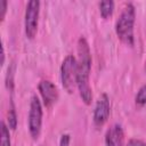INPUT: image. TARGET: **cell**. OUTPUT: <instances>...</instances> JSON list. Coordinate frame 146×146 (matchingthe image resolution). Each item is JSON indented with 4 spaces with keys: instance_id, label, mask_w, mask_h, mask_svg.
<instances>
[{
    "instance_id": "5",
    "label": "cell",
    "mask_w": 146,
    "mask_h": 146,
    "mask_svg": "<svg viewBox=\"0 0 146 146\" xmlns=\"http://www.w3.org/2000/svg\"><path fill=\"white\" fill-rule=\"evenodd\" d=\"M39 13H40V2L38 0L29 1L25 10V34L29 39H33L38 31L39 23Z\"/></svg>"
},
{
    "instance_id": "13",
    "label": "cell",
    "mask_w": 146,
    "mask_h": 146,
    "mask_svg": "<svg viewBox=\"0 0 146 146\" xmlns=\"http://www.w3.org/2000/svg\"><path fill=\"white\" fill-rule=\"evenodd\" d=\"M127 146H146V143L139 139H130L127 144Z\"/></svg>"
},
{
    "instance_id": "16",
    "label": "cell",
    "mask_w": 146,
    "mask_h": 146,
    "mask_svg": "<svg viewBox=\"0 0 146 146\" xmlns=\"http://www.w3.org/2000/svg\"><path fill=\"white\" fill-rule=\"evenodd\" d=\"M145 70H146V65H145Z\"/></svg>"
},
{
    "instance_id": "15",
    "label": "cell",
    "mask_w": 146,
    "mask_h": 146,
    "mask_svg": "<svg viewBox=\"0 0 146 146\" xmlns=\"http://www.w3.org/2000/svg\"><path fill=\"white\" fill-rule=\"evenodd\" d=\"M68 144H70V136L63 135L59 140V146H68Z\"/></svg>"
},
{
    "instance_id": "9",
    "label": "cell",
    "mask_w": 146,
    "mask_h": 146,
    "mask_svg": "<svg viewBox=\"0 0 146 146\" xmlns=\"http://www.w3.org/2000/svg\"><path fill=\"white\" fill-rule=\"evenodd\" d=\"M114 9V2L111 0H105L99 3V11L103 18H108Z\"/></svg>"
},
{
    "instance_id": "6",
    "label": "cell",
    "mask_w": 146,
    "mask_h": 146,
    "mask_svg": "<svg viewBox=\"0 0 146 146\" xmlns=\"http://www.w3.org/2000/svg\"><path fill=\"white\" fill-rule=\"evenodd\" d=\"M110 98L106 94L100 95L94 110V123L96 127H103L110 116Z\"/></svg>"
},
{
    "instance_id": "14",
    "label": "cell",
    "mask_w": 146,
    "mask_h": 146,
    "mask_svg": "<svg viewBox=\"0 0 146 146\" xmlns=\"http://www.w3.org/2000/svg\"><path fill=\"white\" fill-rule=\"evenodd\" d=\"M0 9H1V21H3L5 18V15H6V11H7V1L6 0H1L0 1Z\"/></svg>"
},
{
    "instance_id": "1",
    "label": "cell",
    "mask_w": 146,
    "mask_h": 146,
    "mask_svg": "<svg viewBox=\"0 0 146 146\" xmlns=\"http://www.w3.org/2000/svg\"><path fill=\"white\" fill-rule=\"evenodd\" d=\"M91 70V54L89 44L84 38L78 41V59H76V87L82 100L89 105L92 99L91 88L89 84V75Z\"/></svg>"
},
{
    "instance_id": "8",
    "label": "cell",
    "mask_w": 146,
    "mask_h": 146,
    "mask_svg": "<svg viewBox=\"0 0 146 146\" xmlns=\"http://www.w3.org/2000/svg\"><path fill=\"white\" fill-rule=\"evenodd\" d=\"M106 146H124V133L120 124H113L105 136Z\"/></svg>"
},
{
    "instance_id": "2",
    "label": "cell",
    "mask_w": 146,
    "mask_h": 146,
    "mask_svg": "<svg viewBox=\"0 0 146 146\" xmlns=\"http://www.w3.org/2000/svg\"><path fill=\"white\" fill-rule=\"evenodd\" d=\"M136 18V10L132 3H128L115 24V32L117 38L128 46H133V25Z\"/></svg>"
},
{
    "instance_id": "4",
    "label": "cell",
    "mask_w": 146,
    "mask_h": 146,
    "mask_svg": "<svg viewBox=\"0 0 146 146\" xmlns=\"http://www.w3.org/2000/svg\"><path fill=\"white\" fill-rule=\"evenodd\" d=\"M42 125V106L36 96H32L29 111V131L33 139H38Z\"/></svg>"
},
{
    "instance_id": "3",
    "label": "cell",
    "mask_w": 146,
    "mask_h": 146,
    "mask_svg": "<svg viewBox=\"0 0 146 146\" xmlns=\"http://www.w3.org/2000/svg\"><path fill=\"white\" fill-rule=\"evenodd\" d=\"M60 80L64 89L72 94L76 86V58L68 55L64 58L60 66Z\"/></svg>"
},
{
    "instance_id": "7",
    "label": "cell",
    "mask_w": 146,
    "mask_h": 146,
    "mask_svg": "<svg viewBox=\"0 0 146 146\" xmlns=\"http://www.w3.org/2000/svg\"><path fill=\"white\" fill-rule=\"evenodd\" d=\"M39 91L43 99L46 107L52 106L58 99V90L57 87L49 80H42L39 83Z\"/></svg>"
},
{
    "instance_id": "12",
    "label": "cell",
    "mask_w": 146,
    "mask_h": 146,
    "mask_svg": "<svg viewBox=\"0 0 146 146\" xmlns=\"http://www.w3.org/2000/svg\"><path fill=\"white\" fill-rule=\"evenodd\" d=\"M8 121H9V127L11 129H15L16 128V123H17V120H16V112L14 110V106L10 107L9 110V113H8Z\"/></svg>"
},
{
    "instance_id": "11",
    "label": "cell",
    "mask_w": 146,
    "mask_h": 146,
    "mask_svg": "<svg viewBox=\"0 0 146 146\" xmlns=\"http://www.w3.org/2000/svg\"><path fill=\"white\" fill-rule=\"evenodd\" d=\"M1 146H10V136L7 125L1 123Z\"/></svg>"
},
{
    "instance_id": "10",
    "label": "cell",
    "mask_w": 146,
    "mask_h": 146,
    "mask_svg": "<svg viewBox=\"0 0 146 146\" xmlns=\"http://www.w3.org/2000/svg\"><path fill=\"white\" fill-rule=\"evenodd\" d=\"M135 102H136V105L139 106V107H143V106L146 105V84L143 86L138 90V92L136 95V98H135Z\"/></svg>"
}]
</instances>
